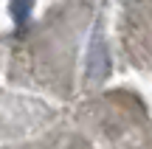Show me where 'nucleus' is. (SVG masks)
<instances>
[{"instance_id": "nucleus-1", "label": "nucleus", "mask_w": 152, "mask_h": 149, "mask_svg": "<svg viewBox=\"0 0 152 149\" xmlns=\"http://www.w3.org/2000/svg\"><path fill=\"white\" fill-rule=\"evenodd\" d=\"M31 6H34V0H11V14H14V23L20 28L26 25L28 14H31Z\"/></svg>"}]
</instances>
